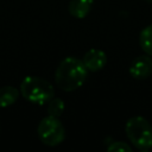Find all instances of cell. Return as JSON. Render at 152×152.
I'll list each match as a JSON object with an SVG mask.
<instances>
[{
	"mask_svg": "<svg viewBox=\"0 0 152 152\" xmlns=\"http://www.w3.org/2000/svg\"><path fill=\"white\" fill-rule=\"evenodd\" d=\"M88 69L82 59L76 57L64 58L57 66L55 72V82L59 89L72 91L78 89L87 80Z\"/></svg>",
	"mask_w": 152,
	"mask_h": 152,
	"instance_id": "1",
	"label": "cell"
},
{
	"mask_svg": "<svg viewBox=\"0 0 152 152\" xmlns=\"http://www.w3.org/2000/svg\"><path fill=\"white\" fill-rule=\"evenodd\" d=\"M20 94L31 103L44 104L53 97L55 89L53 86L44 78L26 76L20 83Z\"/></svg>",
	"mask_w": 152,
	"mask_h": 152,
	"instance_id": "2",
	"label": "cell"
},
{
	"mask_svg": "<svg viewBox=\"0 0 152 152\" xmlns=\"http://www.w3.org/2000/svg\"><path fill=\"white\" fill-rule=\"evenodd\" d=\"M128 140L140 151L152 148V125L142 116H132L125 125Z\"/></svg>",
	"mask_w": 152,
	"mask_h": 152,
	"instance_id": "3",
	"label": "cell"
},
{
	"mask_svg": "<svg viewBox=\"0 0 152 152\" xmlns=\"http://www.w3.org/2000/svg\"><path fill=\"white\" fill-rule=\"evenodd\" d=\"M40 141L46 146H57L65 139V128L58 118L48 115L40 120L37 128Z\"/></svg>",
	"mask_w": 152,
	"mask_h": 152,
	"instance_id": "4",
	"label": "cell"
},
{
	"mask_svg": "<svg viewBox=\"0 0 152 152\" xmlns=\"http://www.w3.org/2000/svg\"><path fill=\"white\" fill-rule=\"evenodd\" d=\"M152 56L141 55L133 59L129 66V75L135 80H146L152 74Z\"/></svg>",
	"mask_w": 152,
	"mask_h": 152,
	"instance_id": "5",
	"label": "cell"
},
{
	"mask_svg": "<svg viewBox=\"0 0 152 152\" xmlns=\"http://www.w3.org/2000/svg\"><path fill=\"white\" fill-rule=\"evenodd\" d=\"M86 68L88 69V71H99L101 69L104 68L106 63H107V56L104 53V51L100 50V49H90L88 50L83 58H82Z\"/></svg>",
	"mask_w": 152,
	"mask_h": 152,
	"instance_id": "6",
	"label": "cell"
},
{
	"mask_svg": "<svg viewBox=\"0 0 152 152\" xmlns=\"http://www.w3.org/2000/svg\"><path fill=\"white\" fill-rule=\"evenodd\" d=\"M93 7V0H70L68 5L69 13L78 19L87 17Z\"/></svg>",
	"mask_w": 152,
	"mask_h": 152,
	"instance_id": "7",
	"label": "cell"
},
{
	"mask_svg": "<svg viewBox=\"0 0 152 152\" xmlns=\"http://www.w3.org/2000/svg\"><path fill=\"white\" fill-rule=\"evenodd\" d=\"M20 91L12 87V86H5L0 88V107H10L12 106L19 97Z\"/></svg>",
	"mask_w": 152,
	"mask_h": 152,
	"instance_id": "8",
	"label": "cell"
},
{
	"mask_svg": "<svg viewBox=\"0 0 152 152\" xmlns=\"http://www.w3.org/2000/svg\"><path fill=\"white\" fill-rule=\"evenodd\" d=\"M139 45H140L141 50L145 53L152 56V24L147 25L140 32V36H139Z\"/></svg>",
	"mask_w": 152,
	"mask_h": 152,
	"instance_id": "9",
	"label": "cell"
},
{
	"mask_svg": "<svg viewBox=\"0 0 152 152\" xmlns=\"http://www.w3.org/2000/svg\"><path fill=\"white\" fill-rule=\"evenodd\" d=\"M64 112V101L59 97H52L48 102V114L55 118H59Z\"/></svg>",
	"mask_w": 152,
	"mask_h": 152,
	"instance_id": "10",
	"label": "cell"
},
{
	"mask_svg": "<svg viewBox=\"0 0 152 152\" xmlns=\"http://www.w3.org/2000/svg\"><path fill=\"white\" fill-rule=\"evenodd\" d=\"M107 151H109V152H131L132 148L128 144H126L124 141H113L108 145Z\"/></svg>",
	"mask_w": 152,
	"mask_h": 152,
	"instance_id": "11",
	"label": "cell"
},
{
	"mask_svg": "<svg viewBox=\"0 0 152 152\" xmlns=\"http://www.w3.org/2000/svg\"><path fill=\"white\" fill-rule=\"evenodd\" d=\"M144 1H146V2H150V4H152V0H144Z\"/></svg>",
	"mask_w": 152,
	"mask_h": 152,
	"instance_id": "12",
	"label": "cell"
}]
</instances>
